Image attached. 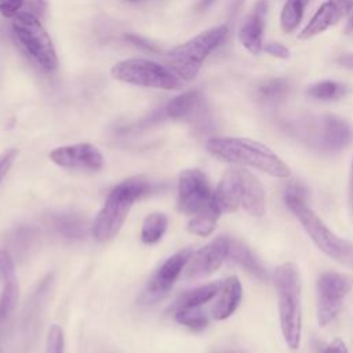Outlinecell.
<instances>
[{
	"label": "cell",
	"instance_id": "obj_5",
	"mask_svg": "<svg viewBox=\"0 0 353 353\" xmlns=\"http://www.w3.org/2000/svg\"><path fill=\"white\" fill-rule=\"evenodd\" d=\"M228 36V26L221 25L211 28L189 41L172 48L168 52V68L176 74V77L186 83L193 80L205 58L225 40Z\"/></svg>",
	"mask_w": 353,
	"mask_h": 353
},
{
	"label": "cell",
	"instance_id": "obj_21",
	"mask_svg": "<svg viewBox=\"0 0 353 353\" xmlns=\"http://www.w3.org/2000/svg\"><path fill=\"white\" fill-rule=\"evenodd\" d=\"M222 283H208L200 287H196L190 291L183 292L175 302L174 310L181 309H192V307H201L204 303L210 302L214 296H216L221 291Z\"/></svg>",
	"mask_w": 353,
	"mask_h": 353
},
{
	"label": "cell",
	"instance_id": "obj_30",
	"mask_svg": "<svg viewBox=\"0 0 353 353\" xmlns=\"http://www.w3.org/2000/svg\"><path fill=\"white\" fill-rule=\"evenodd\" d=\"M46 353H65L63 330L58 324L51 325L48 330L46 341Z\"/></svg>",
	"mask_w": 353,
	"mask_h": 353
},
{
	"label": "cell",
	"instance_id": "obj_3",
	"mask_svg": "<svg viewBox=\"0 0 353 353\" xmlns=\"http://www.w3.org/2000/svg\"><path fill=\"white\" fill-rule=\"evenodd\" d=\"M150 190L152 183L143 176L128 178L116 185L94 221L92 234L95 240L105 243L113 239L121 229L134 203Z\"/></svg>",
	"mask_w": 353,
	"mask_h": 353
},
{
	"label": "cell",
	"instance_id": "obj_20",
	"mask_svg": "<svg viewBox=\"0 0 353 353\" xmlns=\"http://www.w3.org/2000/svg\"><path fill=\"white\" fill-rule=\"evenodd\" d=\"M215 199L222 212H234L240 207V185L237 168L229 170L215 189Z\"/></svg>",
	"mask_w": 353,
	"mask_h": 353
},
{
	"label": "cell",
	"instance_id": "obj_26",
	"mask_svg": "<svg viewBox=\"0 0 353 353\" xmlns=\"http://www.w3.org/2000/svg\"><path fill=\"white\" fill-rule=\"evenodd\" d=\"M307 3L309 0H287L285 1L280 15L281 28L284 32L291 33L296 29V26L299 25L303 17V11Z\"/></svg>",
	"mask_w": 353,
	"mask_h": 353
},
{
	"label": "cell",
	"instance_id": "obj_40",
	"mask_svg": "<svg viewBox=\"0 0 353 353\" xmlns=\"http://www.w3.org/2000/svg\"><path fill=\"white\" fill-rule=\"evenodd\" d=\"M223 353H243V352H239V350H229V352H223Z\"/></svg>",
	"mask_w": 353,
	"mask_h": 353
},
{
	"label": "cell",
	"instance_id": "obj_37",
	"mask_svg": "<svg viewBox=\"0 0 353 353\" xmlns=\"http://www.w3.org/2000/svg\"><path fill=\"white\" fill-rule=\"evenodd\" d=\"M338 62L346 68H353V55H345L338 59Z\"/></svg>",
	"mask_w": 353,
	"mask_h": 353
},
{
	"label": "cell",
	"instance_id": "obj_34",
	"mask_svg": "<svg viewBox=\"0 0 353 353\" xmlns=\"http://www.w3.org/2000/svg\"><path fill=\"white\" fill-rule=\"evenodd\" d=\"M124 39H125L127 41H130L131 44H134V46H137V47H141V48H143V50H146V51H152V52L156 51V48L153 47V44H149L148 40H145L143 37H141V36H138V34L128 33V34L124 36Z\"/></svg>",
	"mask_w": 353,
	"mask_h": 353
},
{
	"label": "cell",
	"instance_id": "obj_10",
	"mask_svg": "<svg viewBox=\"0 0 353 353\" xmlns=\"http://www.w3.org/2000/svg\"><path fill=\"white\" fill-rule=\"evenodd\" d=\"M350 138L347 123L336 116H324L305 128L306 142L321 152H338L350 142Z\"/></svg>",
	"mask_w": 353,
	"mask_h": 353
},
{
	"label": "cell",
	"instance_id": "obj_42",
	"mask_svg": "<svg viewBox=\"0 0 353 353\" xmlns=\"http://www.w3.org/2000/svg\"><path fill=\"white\" fill-rule=\"evenodd\" d=\"M0 353H1V350H0Z\"/></svg>",
	"mask_w": 353,
	"mask_h": 353
},
{
	"label": "cell",
	"instance_id": "obj_7",
	"mask_svg": "<svg viewBox=\"0 0 353 353\" xmlns=\"http://www.w3.org/2000/svg\"><path fill=\"white\" fill-rule=\"evenodd\" d=\"M110 73L119 81L148 88L174 91L183 85L168 66L142 58L120 61L112 66Z\"/></svg>",
	"mask_w": 353,
	"mask_h": 353
},
{
	"label": "cell",
	"instance_id": "obj_33",
	"mask_svg": "<svg viewBox=\"0 0 353 353\" xmlns=\"http://www.w3.org/2000/svg\"><path fill=\"white\" fill-rule=\"evenodd\" d=\"M262 48H263L268 54H270V55H273V57H277V58L285 59V58H288V55H290L288 48L284 47V46L280 44V43H268V44H265Z\"/></svg>",
	"mask_w": 353,
	"mask_h": 353
},
{
	"label": "cell",
	"instance_id": "obj_28",
	"mask_svg": "<svg viewBox=\"0 0 353 353\" xmlns=\"http://www.w3.org/2000/svg\"><path fill=\"white\" fill-rule=\"evenodd\" d=\"M307 94L316 99L321 101H331V99H339L346 94V87L341 83L325 80L313 84L309 90Z\"/></svg>",
	"mask_w": 353,
	"mask_h": 353
},
{
	"label": "cell",
	"instance_id": "obj_12",
	"mask_svg": "<svg viewBox=\"0 0 353 353\" xmlns=\"http://www.w3.org/2000/svg\"><path fill=\"white\" fill-rule=\"evenodd\" d=\"M50 160L59 167L73 170L98 171L103 165L101 152L91 143H74L55 148L50 152Z\"/></svg>",
	"mask_w": 353,
	"mask_h": 353
},
{
	"label": "cell",
	"instance_id": "obj_25",
	"mask_svg": "<svg viewBox=\"0 0 353 353\" xmlns=\"http://www.w3.org/2000/svg\"><path fill=\"white\" fill-rule=\"evenodd\" d=\"M288 94V81L284 79H272L258 85V99L265 103H277Z\"/></svg>",
	"mask_w": 353,
	"mask_h": 353
},
{
	"label": "cell",
	"instance_id": "obj_23",
	"mask_svg": "<svg viewBox=\"0 0 353 353\" xmlns=\"http://www.w3.org/2000/svg\"><path fill=\"white\" fill-rule=\"evenodd\" d=\"M168 226V218L163 212H152L149 214L142 223L141 229V240L143 244H154L157 243L165 233Z\"/></svg>",
	"mask_w": 353,
	"mask_h": 353
},
{
	"label": "cell",
	"instance_id": "obj_13",
	"mask_svg": "<svg viewBox=\"0 0 353 353\" xmlns=\"http://www.w3.org/2000/svg\"><path fill=\"white\" fill-rule=\"evenodd\" d=\"M192 252L193 251L190 248H185L167 258L149 280L145 295L149 299H159L164 296L171 290L182 270H185Z\"/></svg>",
	"mask_w": 353,
	"mask_h": 353
},
{
	"label": "cell",
	"instance_id": "obj_6",
	"mask_svg": "<svg viewBox=\"0 0 353 353\" xmlns=\"http://www.w3.org/2000/svg\"><path fill=\"white\" fill-rule=\"evenodd\" d=\"M12 30L34 62L46 72H52L58 66V57L52 40L37 15L30 12H18L12 18Z\"/></svg>",
	"mask_w": 353,
	"mask_h": 353
},
{
	"label": "cell",
	"instance_id": "obj_2",
	"mask_svg": "<svg viewBox=\"0 0 353 353\" xmlns=\"http://www.w3.org/2000/svg\"><path fill=\"white\" fill-rule=\"evenodd\" d=\"M208 152L228 163L250 165L272 176H290L288 165L266 145L234 137H215L207 141Z\"/></svg>",
	"mask_w": 353,
	"mask_h": 353
},
{
	"label": "cell",
	"instance_id": "obj_19",
	"mask_svg": "<svg viewBox=\"0 0 353 353\" xmlns=\"http://www.w3.org/2000/svg\"><path fill=\"white\" fill-rule=\"evenodd\" d=\"M243 298V287L237 276L228 277L221 287L219 296L212 306V317L225 320L230 317L239 307Z\"/></svg>",
	"mask_w": 353,
	"mask_h": 353
},
{
	"label": "cell",
	"instance_id": "obj_36",
	"mask_svg": "<svg viewBox=\"0 0 353 353\" xmlns=\"http://www.w3.org/2000/svg\"><path fill=\"white\" fill-rule=\"evenodd\" d=\"M349 207L353 215V160L350 165V178H349Z\"/></svg>",
	"mask_w": 353,
	"mask_h": 353
},
{
	"label": "cell",
	"instance_id": "obj_18",
	"mask_svg": "<svg viewBox=\"0 0 353 353\" xmlns=\"http://www.w3.org/2000/svg\"><path fill=\"white\" fill-rule=\"evenodd\" d=\"M203 106L201 94L197 90H188L168 101L164 112L172 120H193L201 113Z\"/></svg>",
	"mask_w": 353,
	"mask_h": 353
},
{
	"label": "cell",
	"instance_id": "obj_14",
	"mask_svg": "<svg viewBox=\"0 0 353 353\" xmlns=\"http://www.w3.org/2000/svg\"><path fill=\"white\" fill-rule=\"evenodd\" d=\"M0 280L3 283L0 294V331L4 328L18 303V281L11 254L7 250L0 251Z\"/></svg>",
	"mask_w": 353,
	"mask_h": 353
},
{
	"label": "cell",
	"instance_id": "obj_8",
	"mask_svg": "<svg viewBox=\"0 0 353 353\" xmlns=\"http://www.w3.org/2000/svg\"><path fill=\"white\" fill-rule=\"evenodd\" d=\"M178 208L190 216L222 212L215 199V190H212L208 178L200 170H185L179 174Z\"/></svg>",
	"mask_w": 353,
	"mask_h": 353
},
{
	"label": "cell",
	"instance_id": "obj_11",
	"mask_svg": "<svg viewBox=\"0 0 353 353\" xmlns=\"http://www.w3.org/2000/svg\"><path fill=\"white\" fill-rule=\"evenodd\" d=\"M232 240L226 236H219L211 243L192 252L186 266V279H200L205 277L221 268L223 261L229 256Z\"/></svg>",
	"mask_w": 353,
	"mask_h": 353
},
{
	"label": "cell",
	"instance_id": "obj_9",
	"mask_svg": "<svg viewBox=\"0 0 353 353\" xmlns=\"http://www.w3.org/2000/svg\"><path fill=\"white\" fill-rule=\"evenodd\" d=\"M353 287V277L346 273L325 272L317 281V321L327 325L338 316L345 296Z\"/></svg>",
	"mask_w": 353,
	"mask_h": 353
},
{
	"label": "cell",
	"instance_id": "obj_29",
	"mask_svg": "<svg viewBox=\"0 0 353 353\" xmlns=\"http://www.w3.org/2000/svg\"><path fill=\"white\" fill-rule=\"evenodd\" d=\"M219 216L221 214H216V212H207V214L192 216L190 221L188 222V230L193 234L207 237L214 232Z\"/></svg>",
	"mask_w": 353,
	"mask_h": 353
},
{
	"label": "cell",
	"instance_id": "obj_38",
	"mask_svg": "<svg viewBox=\"0 0 353 353\" xmlns=\"http://www.w3.org/2000/svg\"><path fill=\"white\" fill-rule=\"evenodd\" d=\"M350 17H349V21H347V25H346V33H349V32H353V8L350 10Z\"/></svg>",
	"mask_w": 353,
	"mask_h": 353
},
{
	"label": "cell",
	"instance_id": "obj_16",
	"mask_svg": "<svg viewBox=\"0 0 353 353\" xmlns=\"http://www.w3.org/2000/svg\"><path fill=\"white\" fill-rule=\"evenodd\" d=\"M240 185V207L252 216H262L266 211L265 188L248 170L237 168Z\"/></svg>",
	"mask_w": 353,
	"mask_h": 353
},
{
	"label": "cell",
	"instance_id": "obj_32",
	"mask_svg": "<svg viewBox=\"0 0 353 353\" xmlns=\"http://www.w3.org/2000/svg\"><path fill=\"white\" fill-rule=\"evenodd\" d=\"M17 156H18L17 149H10L0 156V183L4 179V176L8 174L10 168L12 167Z\"/></svg>",
	"mask_w": 353,
	"mask_h": 353
},
{
	"label": "cell",
	"instance_id": "obj_31",
	"mask_svg": "<svg viewBox=\"0 0 353 353\" xmlns=\"http://www.w3.org/2000/svg\"><path fill=\"white\" fill-rule=\"evenodd\" d=\"M23 7L25 0H0V14L6 18H14Z\"/></svg>",
	"mask_w": 353,
	"mask_h": 353
},
{
	"label": "cell",
	"instance_id": "obj_24",
	"mask_svg": "<svg viewBox=\"0 0 353 353\" xmlns=\"http://www.w3.org/2000/svg\"><path fill=\"white\" fill-rule=\"evenodd\" d=\"M54 226L65 239H80L84 236V221L73 214H58L54 216Z\"/></svg>",
	"mask_w": 353,
	"mask_h": 353
},
{
	"label": "cell",
	"instance_id": "obj_22",
	"mask_svg": "<svg viewBox=\"0 0 353 353\" xmlns=\"http://www.w3.org/2000/svg\"><path fill=\"white\" fill-rule=\"evenodd\" d=\"M229 258H232V261L239 263L241 268H244L248 273H251L256 279L268 280L266 269L262 266V263L258 261V258L252 254V251L247 245L232 240Z\"/></svg>",
	"mask_w": 353,
	"mask_h": 353
},
{
	"label": "cell",
	"instance_id": "obj_15",
	"mask_svg": "<svg viewBox=\"0 0 353 353\" xmlns=\"http://www.w3.org/2000/svg\"><path fill=\"white\" fill-rule=\"evenodd\" d=\"M353 8V0H327L312 17L309 23L298 34L299 39H310L323 33L341 21Z\"/></svg>",
	"mask_w": 353,
	"mask_h": 353
},
{
	"label": "cell",
	"instance_id": "obj_27",
	"mask_svg": "<svg viewBox=\"0 0 353 353\" xmlns=\"http://www.w3.org/2000/svg\"><path fill=\"white\" fill-rule=\"evenodd\" d=\"M175 320L192 331H203L208 325V317L201 307L175 310Z\"/></svg>",
	"mask_w": 353,
	"mask_h": 353
},
{
	"label": "cell",
	"instance_id": "obj_1",
	"mask_svg": "<svg viewBox=\"0 0 353 353\" xmlns=\"http://www.w3.org/2000/svg\"><path fill=\"white\" fill-rule=\"evenodd\" d=\"M305 189L290 185L284 193V203L296 216L313 243L331 259L353 270V243L336 236L320 216L306 204Z\"/></svg>",
	"mask_w": 353,
	"mask_h": 353
},
{
	"label": "cell",
	"instance_id": "obj_35",
	"mask_svg": "<svg viewBox=\"0 0 353 353\" xmlns=\"http://www.w3.org/2000/svg\"><path fill=\"white\" fill-rule=\"evenodd\" d=\"M323 353H347V347H346V343L341 338H336L325 346Z\"/></svg>",
	"mask_w": 353,
	"mask_h": 353
},
{
	"label": "cell",
	"instance_id": "obj_39",
	"mask_svg": "<svg viewBox=\"0 0 353 353\" xmlns=\"http://www.w3.org/2000/svg\"><path fill=\"white\" fill-rule=\"evenodd\" d=\"M212 1H214V0H200L199 8H200V10H204V8H207Z\"/></svg>",
	"mask_w": 353,
	"mask_h": 353
},
{
	"label": "cell",
	"instance_id": "obj_17",
	"mask_svg": "<svg viewBox=\"0 0 353 353\" xmlns=\"http://www.w3.org/2000/svg\"><path fill=\"white\" fill-rule=\"evenodd\" d=\"M266 14V0H259L245 19L239 32L240 43L254 55H258L262 50V33H263V19Z\"/></svg>",
	"mask_w": 353,
	"mask_h": 353
},
{
	"label": "cell",
	"instance_id": "obj_4",
	"mask_svg": "<svg viewBox=\"0 0 353 353\" xmlns=\"http://www.w3.org/2000/svg\"><path fill=\"white\" fill-rule=\"evenodd\" d=\"M274 285L279 298L280 328L290 349L296 350L302 335L301 283L294 263L285 262L274 269Z\"/></svg>",
	"mask_w": 353,
	"mask_h": 353
},
{
	"label": "cell",
	"instance_id": "obj_41",
	"mask_svg": "<svg viewBox=\"0 0 353 353\" xmlns=\"http://www.w3.org/2000/svg\"><path fill=\"white\" fill-rule=\"evenodd\" d=\"M130 1H135V0H130Z\"/></svg>",
	"mask_w": 353,
	"mask_h": 353
}]
</instances>
